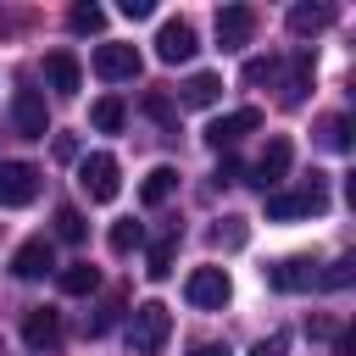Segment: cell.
<instances>
[{"instance_id": "6da1fadb", "label": "cell", "mask_w": 356, "mask_h": 356, "mask_svg": "<svg viewBox=\"0 0 356 356\" xmlns=\"http://www.w3.org/2000/svg\"><path fill=\"white\" fill-rule=\"evenodd\" d=\"M167 334H172V312H167L161 300H139L134 317H128V345H134L139 356H161Z\"/></svg>"}, {"instance_id": "7a4b0ae2", "label": "cell", "mask_w": 356, "mask_h": 356, "mask_svg": "<svg viewBox=\"0 0 356 356\" xmlns=\"http://www.w3.org/2000/svg\"><path fill=\"white\" fill-rule=\"evenodd\" d=\"M328 211V178L312 172L306 189L295 195H267V222H295V217H323Z\"/></svg>"}, {"instance_id": "3957f363", "label": "cell", "mask_w": 356, "mask_h": 356, "mask_svg": "<svg viewBox=\"0 0 356 356\" xmlns=\"http://www.w3.org/2000/svg\"><path fill=\"white\" fill-rule=\"evenodd\" d=\"M228 295H234V284H228V273H222V267H195V273L184 278V300H189V306H200V312H222V306H228Z\"/></svg>"}, {"instance_id": "277c9868", "label": "cell", "mask_w": 356, "mask_h": 356, "mask_svg": "<svg viewBox=\"0 0 356 356\" xmlns=\"http://www.w3.org/2000/svg\"><path fill=\"white\" fill-rule=\"evenodd\" d=\"M195 50H200V39H195V22H189V17H167V22L156 28V56H161L167 67L195 61Z\"/></svg>"}, {"instance_id": "5b68a950", "label": "cell", "mask_w": 356, "mask_h": 356, "mask_svg": "<svg viewBox=\"0 0 356 356\" xmlns=\"http://www.w3.org/2000/svg\"><path fill=\"white\" fill-rule=\"evenodd\" d=\"M39 200V167L33 161H0V206H33Z\"/></svg>"}, {"instance_id": "8992f818", "label": "cell", "mask_w": 356, "mask_h": 356, "mask_svg": "<svg viewBox=\"0 0 356 356\" xmlns=\"http://www.w3.org/2000/svg\"><path fill=\"white\" fill-rule=\"evenodd\" d=\"M11 128H17L22 139H44V134H50V111H44V95H39V89L22 83V89L11 95Z\"/></svg>"}, {"instance_id": "52a82bcc", "label": "cell", "mask_w": 356, "mask_h": 356, "mask_svg": "<svg viewBox=\"0 0 356 356\" xmlns=\"http://www.w3.org/2000/svg\"><path fill=\"white\" fill-rule=\"evenodd\" d=\"M261 128V111L256 106H239V111H222L217 122H206V145L211 150H234L245 134H256Z\"/></svg>"}, {"instance_id": "ba28073f", "label": "cell", "mask_w": 356, "mask_h": 356, "mask_svg": "<svg viewBox=\"0 0 356 356\" xmlns=\"http://www.w3.org/2000/svg\"><path fill=\"white\" fill-rule=\"evenodd\" d=\"M78 184H83V195L89 200H117V189H122V172H117V161L111 156H83L78 161Z\"/></svg>"}, {"instance_id": "9c48e42d", "label": "cell", "mask_w": 356, "mask_h": 356, "mask_svg": "<svg viewBox=\"0 0 356 356\" xmlns=\"http://www.w3.org/2000/svg\"><path fill=\"white\" fill-rule=\"evenodd\" d=\"M95 78H106V83L139 78V50L134 44H95Z\"/></svg>"}, {"instance_id": "30bf717a", "label": "cell", "mask_w": 356, "mask_h": 356, "mask_svg": "<svg viewBox=\"0 0 356 356\" xmlns=\"http://www.w3.org/2000/svg\"><path fill=\"white\" fill-rule=\"evenodd\" d=\"M250 33H256V11L250 6H222L217 11V44L222 50H245Z\"/></svg>"}, {"instance_id": "8fae6325", "label": "cell", "mask_w": 356, "mask_h": 356, "mask_svg": "<svg viewBox=\"0 0 356 356\" xmlns=\"http://www.w3.org/2000/svg\"><path fill=\"white\" fill-rule=\"evenodd\" d=\"M22 345H28V350H56V345H61V312L33 306V312L22 317Z\"/></svg>"}, {"instance_id": "7c38bea8", "label": "cell", "mask_w": 356, "mask_h": 356, "mask_svg": "<svg viewBox=\"0 0 356 356\" xmlns=\"http://www.w3.org/2000/svg\"><path fill=\"white\" fill-rule=\"evenodd\" d=\"M289 161H295V145H289L284 134H273L267 150H261V161H256V184H261V189H278L284 172H289Z\"/></svg>"}, {"instance_id": "4fadbf2b", "label": "cell", "mask_w": 356, "mask_h": 356, "mask_svg": "<svg viewBox=\"0 0 356 356\" xmlns=\"http://www.w3.org/2000/svg\"><path fill=\"white\" fill-rule=\"evenodd\" d=\"M44 78H50V89H56L61 100H72L78 83H83V67H78L72 50H50V56H44Z\"/></svg>"}, {"instance_id": "5bb4252c", "label": "cell", "mask_w": 356, "mask_h": 356, "mask_svg": "<svg viewBox=\"0 0 356 356\" xmlns=\"http://www.w3.org/2000/svg\"><path fill=\"white\" fill-rule=\"evenodd\" d=\"M50 267H56L50 239H28V245H17V256H11V273H17V278H44Z\"/></svg>"}, {"instance_id": "9a60e30c", "label": "cell", "mask_w": 356, "mask_h": 356, "mask_svg": "<svg viewBox=\"0 0 356 356\" xmlns=\"http://www.w3.org/2000/svg\"><path fill=\"white\" fill-rule=\"evenodd\" d=\"M312 278H317V273H312V261H306V256H289V261H273V267H267V284H273L278 295L312 289Z\"/></svg>"}, {"instance_id": "2e32d148", "label": "cell", "mask_w": 356, "mask_h": 356, "mask_svg": "<svg viewBox=\"0 0 356 356\" xmlns=\"http://www.w3.org/2000/svg\"><path fill=\"white\" fill-rule=\"evenodd\" d=\"M312 89V50H295L289 56V78H284V106H300Z\"/></svg>"}, {"instance_id": "e0dca14e", "label": "cell", "mask_w": 356, "mask_h": 356, "mask_svg": "<svg viewBox=\"0 0 356 356\" xmlns=\"http://www.w3.org/2000/svg\"><path fill=\"white\" fill-rule=\"evenodd\" d=\"M217 95H222V78H217V72H195V78L178 89V100L195 106V111H200V106H217Z\"/></svg>"}, {"instance_id": "ac0fdd59", "label": "cell", "mask_w": 356, "mask_h": 356, "mask_svg": "<svg viewBox=\"0 0 356 356\" xmlns=\"http://www.w3.org/2000/svg\"><path fill=\"white\" fill-rule=\"evenodd\" d=\"M328 22H334V6H295V11H289V33H300V39L323 33Z\"/></svg>"}, {"instance_id": "d6986e66", "label": "cell", "mask_w": 356, "mask_h": 356, "mask_svg": "<svg viewBox=\"0 0 356 356\" xmlns=\"http://www.w3.org/2000/svg\"><path fill=\"white\" fill-rule=\"evenodd\" d=\"M89 122H95V128H100V134H117V128H122V122H128V106H122V100H117V95H100V100H95V106H89Z\"/></svg>"}, {"instance_id": "ffe728a7", "label": "cell", "mask_w": 356, "mask_h": 356, "mask_svg": "<svg viewBox=\"0 0 356 356\" xmlns=\"http://www.w3.org/2000/svg\"><path fill=\"white\" fill-rule=\"evenodd\" d=\"M172 184H178V172H172V167H150V172H145V184H139V200H145V206H161V200L172 195Z\"/></svg>"}, {"instance_id": "44dd1931", "label": "cell", "mask_w": 356, "mask_h": 356, "mask_svg": "<svg viewBox=\"0 0 356 356\" xmlns=\"http://www.w3.org/2000/svg\"><path fill=\"white\" fill-rule=\"evenodd\" d=\"M172 256H178V228H167V234L150 245V261H145V273H150V278H167V273H172Z\"/></svg>"}, {"instance_id": "7402d4cb", "label": "cell", "mask_w": 356, "mask_h": 356, "mask_svg": "<svg viewBox=\"0 0 356 356\" xmlns=\"http://www.w3.org/2000/svg\"><path fill=\"white\" fill-rule=\"evenodd\" d=\"M67 28H72V33H100V28H106V11L89 6V0H78V6L67 11Z\"/></svg>"}, {"instance_id": "603a6c76", "label": "cell", "mask_w": 356, "mask_h": 356, "mask_svg": "<svg viewBox=\"0 0 356 356\" xmlns=\"http://www.w3.org/2000/svg\"><path fill=\"white\" fill-rule=\"evenodd\" d=\"M106 245H111L117 256H128V250H139V245H145V228H139L134 217H128V222H111V234H106Z\"/></svg>"}, {"instance_id": "cb8c5ba5", "label": "cell", "mask_w": 356, "mask_h": 356, "mask_svg": "<svg viewBox=\"0 0 356 356\" xmlns=\"http://www.w3.org/2000/svg\"><path fill=\"white\" fill-rule=\"evenodd\" d=\"M95 284H100V273H95L89 261H72V267H61V289H67V295H89Z\"/></svg>"}, {"instance_id": "d4e9b609", "label": "cell", "mask_w": 356, "mask_h": 356, "mask_svg": "<svg viewBox=\"0 0 356 356\" xmlns=\"http://www.w3.org/2000/svg\"><path fill=\"white\" fill-rule=\"evenodd\" d=\"M56 239H67V245L83 239V211H78V206H61V211H56Z\"/></svg>"}, {"instance_id": "484cf974", "label": "cell", "mask_w": 356, "mask_h": 356, "mask_svg": "<svg viewBox=\"0 0 356 356\" xmlns=\"http://www.w3.org/2000/svg\"><path fill=\"white\" fill-rule=\"evenodd\" d=\"M211 245H222V250H239V245H245V217H222V222L211 228Z\"/></svg>"}, {"instance_id": "4316f807", "label": "cell", "mask_w": 356, "mask_h": 356, "mask_svg": "<svg viewBox=\"0 0 356 356\" xmlns=\"http://www.w3.org/2000/svg\"><path fill=\"white\" fill-rule=\"evenodd\" d=\"M323 145L328 150H350V117H323Z\"/></svg>"}, {"instance_id": "83f0119b", "label": "cell", "mask_w": 356, "mask_h": 356, "mask_svg": "<svg viewBox=\"0 0 356 356\" xmlns=\"http://www.w3.org/2000/svg\"><path fill=\"white\" fill-rule=\"evenodd\" d=\"M350 267H356V261H350V256H339V261H334L328 273H317L312 284H323V289H345V284H350Z\"/></svg>"}, {"instance_id": "f1b7e54d", "label": "cell", "mask_w": 356, "mask_h": 356, "mask_svg": "<svg viewBox=\"0 0 356 356\" xmlns=\"http://www.w3.org/2000/svg\"><path fill=\"white\" fill-rule=\"evenodd\" d=\"M278 72V56H256V61H245V83H267Z\"/></svg>"}, {"instance_id": "f546056e", "label": "cell", "mask_w": 356, "mask_h": 356, "mask_svg": "<svg viewBox=\"0 0 356 356\" xmlns=\"http://www.w3.org/2000/svg\"><path fill=\"white\" fill-rule=\"evenodd\" d=\"M117 11H122V17H128V22H145V17H150V11H156V6H150V0H122V6H117Z\"/></svg>"}, {"instance_id": "4dcf8cb0", "label": "cell", "mask_w": 356, "mask_h": 356, "mask_svg": "<svg viewBox=\"0 0 356 356\" xmlns=\"http://www.w3.org/2000/svg\"><path fill=\"white\" fill-rule=\"evenodd\" d=\"M284 345H289V339H284V334H273V339H261V345H250V356H284Z\"/></svg>"}, {"instance_id": "1f68e13d", "label": "cell", "mask_w": 356, "mask_h": 356, "mask_svg": "<svg viewBox=\"0 0 356 356\" xmlns=\"http://www.w3.org/2000/svg\"><path fill=\"white\" fill-rule=\"evenodd\" d=\"M145 111H150V117H161V122H167V117H172V106H167V100H161V95H150V100H145Z\"/></svg>"}, {"instance_id": "d6a6232c", "label": "cell", "mask_w": 356, "mask_h": 356, "mask_svg": "<svg viewBox=\"0 0 356 356\" xmlns=\"http://www.w3.org/2000/svg\"><path fill=\"white\" fill-rule=\"evenodd\" d=\"M234 178H239V161H234V156H222V167H217V184H234Z\"/></svg>"}, {"instance_id": "836d02e7", "label": "cell", "mask_w": 356, "mask_h": 356, "mask_svg": "<svg viewBox=\"0 0 356 356\" xmlns=\"http://www.w3.org/2000/svg\"><path fill=\"white\" fill-rule=\"evenodd\" d=\"M56 156H61V161H72V156H78V145H72L67 134H56Z\"/></svg>"}, {"instance_id": "e575fe53", "label": "cell", "mask_w": 356, "mask_h": 356, "mask_svg": "<svg viewBox=\"0 0 356 356\" xmlns=\"http://www.w3.org/2000/svg\"><path fill=\"white\" fill-rule=\"evenodd\" d=\"M189 356H234V350H228V345H195Z\"/></svg>"}]
</instances>
